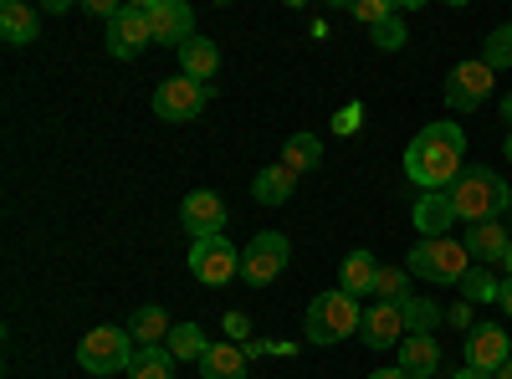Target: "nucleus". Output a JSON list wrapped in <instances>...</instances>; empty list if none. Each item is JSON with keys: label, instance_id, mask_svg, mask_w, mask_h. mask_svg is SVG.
<instances>
[{"label": "nucleus", "instance_id": "obj_13", "mask_svg": "<svg viewBox=\"0 0 512 379\" xmlns=\"http://www.w3.org/2000/svg\"><path fill=\"white\" fill-rule=\"evenodd\" d=\"M180 221L190 231V241H205V236H226V200L216 190H190L185 205H180Z\"/></svg>", "mask_w": 512, "mask_h": 379}, {"label": "nucleus", "instance_id": "obj_6", "mask_svg": "<svg viewBox=\"0 0 512 379\" xmlns=\"http://www.w3.org/2000/svg\"><path fill=\"white\" fill-rule=\"evenodd\" d=\"M292 262V241L282 231H262L241 246V282L246 287H272Z\"/></svg>", "mask_w": 512, "mask_h": 379}, {"label": "nucleus", "instance_id": "obj_36", "mask_svg": "<svg viewBox=\"0 0 512 379\" xmlns=\"http://www.w3.org/2000/svg\"><path fill=\"white\" fill-rule=\"evenodd\" d=\"M497 303H502V313H507V318H512V277H507V282H502V298H497Z\"/></svg>", "mask_w": 512, "mask_h": 379}, {"label": "nucleus", "instance_id": "obj_30", "mask_svg": "<svg viewBox=\"0 0 512 379\" xmlns=\"http://www.w3.org/2000/svg\"><path fill=\"white\" fill-rule=\"evenodd\" d=\"M482 62H487L492 72H507V67H512V21L497 26V31L482 41Z\"/></svg>", "mask_w": 512, "mask_h": 379}, {"label": "nucleus", "instance_id": "obj_18", "mask_svg": "<svg viewBox=\"0 0 512 379\" xmlns=\"http://www.w3.org/2000/svg\"><path fill=\"white\" fill-rule=\"evenodd\" d=\"M374 277H379V262H374V251H349L344 267H338V287L349 292V298H374Z\"/></svg>", "mask_w": 512, "mask_h": 379}, {"label": "nucleus", "instance_id": "obj_17", "mask_svg": "<svg viewBox=\"0 0 512 379\" xmlns=\"http://www.w3.org/2000/svg\"><path fill=\"white\" fill-rule=\"evenodd\" d=\"M400 369H405L410 379L441 374V344L431 339V333H405V344H400Z\"/></svg>", "mask_w": 512, "mask_h": 379}, {"label": "nucleus", "instance_id": "obj_25", "mask_svg": "<svg viewBox=\"0 0 512 379\" xmlns=\"http://www.w3.org/2000/svg\"><path fill=\"white\" fill-rule=\"evenodd\" d=\"M169 354L175 359H190V364H200L205 354H210V339H205V328L190 318V323H175V333H169Z\"/></svg>", "mask_w": 512, "mask_h": 379}, {"label": "nucleus", "instance_id": "obj_34", "mask_svg": "<svg viewBox=\"0 0 512 379\" xmlns=\"http://www.w3.org/2000/svg\"><path fill=\"white\" fill-rule=\"evenodd\" d=\"M221 328H226V339H231V344H251V318H246V313H226Z\"/></svg>", "mask_w": 512, "mask_h": 379}, {"label": "nucleus", "instance_id": "obj_41", "mask_svg": "<svg viewBox=\"0 0 512 379\" xmlns=\"http://www.w3.org/2000/svg\"><path fill=\"white\" fill-rule=\"evenodd\" d=\"M502 154H507V164H512V129H507V144H502Z\"/></svg>", "mask_w": 512, "mask_h": 379}, {"label": "nucleus", "instance_id": "obj_16", "mask_svg": "<svg viewBox=\"0 0 512 379\" xmlns=\"http://www.w3.org/2000/svg\"><path fill=\"white\" fill-rule=\"evenodd\" d=\"M466 257H472V267H492V262H507V246H512V231L502 221H482L461 236Z\"/></svg>", "mask_w": 512, "mask_h": 379}, {"label": "nucleus", "instance_id": "obj_19", "mask_svg": "<svg viewBox=\"0 0 512 379\" xmlns=\"http://www.w3.org/2000/svg\"><path fill=\"white\" fill-rule=\"evenodd\" d=\"M292 190H297V170L292 164H267L262 175L251 180V195H256V205H287L292 200Z\"/></svg>", "mask_w": 512, "mask_h": 379}, {"label": "nucleus", "instance_id": "obj_35", "mask_svg": "<svg viewBox=\"0 0 512 379\" xmlns=\"http://www.w3.org/2000/svg\"><path fill=\"white\" fill-rule=\"evenodd\" d=\"M451 323H456V328H472V303H456V308H451Z\"/></svg>", "mask_w": 512, "mask_h": 379}, {"label": "nucleus", "instance_id": "obj_39", "mask_svg": "<svg viewBox=\"0 0 512 379\" xmlns=\"http://www.w3.org/2000/svg\"><path fill=\"white\" fill-rule=\"evenodd\" d=\"M502 118H507V123H512V93H507V98H502Z\"/></svg>", "mask_w": 512, "mask_h": 379}, {"label": "nucleus", "instance_id": "obj_9", "mask_svg": "<svg viewBox=\"0 0 512 379\" xmlns=\"http://www.w3.org/2000/svg\"><path fill=\"white\" fill-rule=\"evenodd\" d=\"M205 103H210V82H195V77H164L154 88V118L164 123H190Z\"/></svg>", "mask_w": 512, "mask_h": 379}, {"label": "nucleus", "instance_id": "obj_10", "mask_svg": "<svg viewBox=\"0 0 512 379\" xmlns=\"http://www.w3.org/2000/svg\"><path fill=\"white\" fill-rule=\"evenodd\" d=\"M149 16V31H154V47H185V41H195V11L185 6V0H149L144 6Z\"/></svg>", "mask_w": 512, "mask_h": 379}, {"label": "nucleus", "instance_id": "obj_33", "mask_svg": "<svg viewBox=\"0 0 512 379\" xmlns=\"http://www.w3.org/2000/svg\"><path fill=\"white\" fill-rule=\"evenodd\" d=\"M359 129H364V103H349V108L333 113V134L349 139V134H359Z\"/></svg>", "mask_w": 512, "mask_h": 379}, {"label": "nucleus", "instance_id": "obj_2", "mask_svg": "<svg viewBox=\"0 0 512 379\" xmlns=\"http://www.w3.org/2000/svg\"><path fill=\"white\" fill-rule=\"evenodd\" d=\"M451 205H456V221L466 226H482V221H502L512 210V190L497 170H482V164H466L461 180L446 190Z\"/></svg>", "mask_w": 512, "mask_h": 379}, {"label": "nucleus", "instance_id": "obj_37", "mask_svg": "<svg viewBox=\"0 0 512 379\" xmlns=\"http://www.w3.org/2000/svg\"><path fill=\"white\" fill-rule=\"evenodd\" d=\"M369 379H410V374H405V369H374Z\"/></svg>", "mask_w": 512, "mask_h": 379}, {"label": "nucleus", "instance_id": "obj_8", "mask_svg": "<svg viewBox=\"0 0 512 379\" xmlns=\"http://www.w3.org/2000/svg\"><path fill=\"white\" fill-rule=\"evenodd\" d=\"M190 272H195V282H205V287L236 282V277H241V251H236V241H231V236H205V241H195V246H190Z\"/></svg>", "mask_w": 512, "mask_h": 379}, {"label": "nucleus", "instance_id": "obj_22", "mask_svg": "<svg viewBox=\"0 0 512 379\" xmlns=\"http://www.w3.org/2000/svg\"><path fill=\"white\" fill-rule=\"evenodd\" d=\"M216 72H221V47H216V41H205V36L185 41V47H180V77L210 82Z\"/></svg>", "mask_w": 512, "mask_h": 379}, {"label": "nucleus", "instance_id": "obj_20", "mask_svg": "<svg viewBox=\"0 0 512 379\" xmlns=\"http://www.w3.org/2000/svg\"><path fill=\"white\" fill-rule=\"evenodd\" d=\"M169 333H175V323H169V313L159 303H144L134 318H128V339H134L139 349H154V344H169Z\"/></svg>", "mask_w": 512, "mask_h": 379}, {"label": "nucleus", "instance_id": "obj_12", "mask_svg": "<svg viewBox=\"0 0 512 379\" xmlns=\"http://www.w3.org/2000/svg\"><path fill=\"white\" fill-rule=\"evenodd\" d=\"M149 41H154V31H149L144 6H123V11L108 21V57H118V62H134Z\"/></svg>", "mask_w": 512, "mask_h": 379}, {"label": "nucleus", "instance_id": "obj_4", "mask_svg": "<svg viewBox=\"0 0 512 379\" xmlns=\"http://www.w3.org/2000/svg\"><path fill=\"white\" fill-rule=\"evenodd\" d=\"M134 354H139V344L128 339V323H98L82 333L77 369L82 374H128L134 369Z\"/></svg>", "mask_w": 512, "mask_h": 379}, {"label": "nucleus", "instance_id": "obj_21", "mask_svg": "<svg viewBox=\"0 0 512 379\" xmlns=\"http://www.w3.org/2000/svg\"><path fill=\"white\" fill-rule=\"evenodd\" d=\"M0 36H6L11 47H31V41L41 36V16L26 6V0H6V6H0Z\"/></svg>", "mask_w": 512, "mask_h": 379}, {"label": "nucleus", "instance_id": "obj_7", "mask_svg": "<svg viewBox=\"0 0 512 379\" xmlns=\"http://www.w3.org/2000/svg\"><path fill=\"white\" fill-rule=\"evenodd\" d=\"M492 82H497V72H492L482 57L456 62V67L446 72V108H451V113H477V108L492 98Z\"/></svg>", "mask_w": 512, "mask_h": 379}, {"label": "nucleus", "instance_id": "obj_38", "mask_svg": "<svg viewBox=\"0 0 512 379\" xmlns=\"http://www.w3.org/2000/svg\"><path fill=\"white\" fill-rule=\"evenodd\" d=\"M451 379H492V374H482V369H456Z\"/></svg>", "mask_w": 512, "mask_h": 379}, {"label": "nucleus", "instance_id": "obj_5", "mask_svg": "<svg viewBox=\"0 0 512 379\" xmlns=\"http://www.w3.org/2000/svg\"><path fill=\"white\" fill-rule=\"evenodd\" d=\"M405 272H410V277H420V282H431V287H456L466 272H472V257H466V246H461V241L436 236V241L410 246Z\"/></svg>", "mask_w": 512, "mask_h": 379}, {"label": "nucleus", "instance_id": "obj_11", "mask_svg": "<svg viewBox=\"0 0 512 379\" xmlns=\"http://www.w3.org/2000/svg\"><path fill=\"white\" fill-rule=\"evenodd\" d=\"M466 369H482V374H497L507 359H512V344H507V328L502 323H472L466 328Z\"/></svg>", "mask_w": 512, "mask_h": 379}, {"label": "nucleus", "instance_id": "obj_14", "mask_svg": "<svg viewBox=\"0 0 512 379\" xmlns=\"http://www.w3.org/2000/svg\"><path fill=\"white\" fill-rule=\"evenodd\" d=\"M400 333H410V328H405V308H400V303H374V308H364V323H359V344H364V349L384 354V349L405 344Z\"/></svg>", "mask_w": 512, "mask_h": 379}, {"label": "nucleus", "instance_id": "obj_26", "mask_svg": "<svg viewBox=\"0 0 512 379\" xmlns=\"http://www.w3.org/2000/svg\"><path fill=\"white\" fill-rule=\"evenodd\" d=\"M282 164H292L297 175L318 170V164H323V144H318V134H292V139L282 144Z\"/></svg>", "mask_w": 512, "mask_h": 379}, {"label": "nucleus", "instance_id": "obj_23", "mask_svg": "<svg viewBox=\"0 0 512 379\" xmlns=\"http://www.w3.org/2000/svg\"><path fill=\"white\" fill-rule=\"evenodd\" d=\"M246 349L241 344H210V354L200 359V379H246Z\"/></svg>", "mask_w": 512, "mask_h": 379}, {"label": "nucleus", "instance_id": "obj_42", "mask_svg": "<svg viewBox=\"0 0 512 379\" xmlns=\"http://www.w3.org/2000/svg\"><path fill=\"white\" fill-rule=\"evenodd\" d=\"M502 267H507V277H512V246H507V262H502Z\"/></svg>", "mask_w": 512, "mask_h": 379}, {"label": "nucleus", "instance_id": "obj_1", "mask_svg": "<svg viewBox=\"0 0 512 379\" xmlns=\"http://www.w3.org/2000/svg\"><path fill=\"white\" fill-rule=\"evenodd\" d=\"M466 170V134L461 123H425L405 144V180L420 190H451Z\"/></svg>", "mask_w": 512, "mask_h": 379}, {"label": "nucleus", "instance_id": "obj_31", "mask_svg": "<svg viewBox=\"0 0 512 379\" xmlns=\"http://www.w3.org/2000/svg\"><path fill=\"white\" fill-rule=\"evenodd\" d=\"M369 36H374V47H379V52H400L405 41H410V36H405V21H400V16H390V21H379V26H374Z\"/></svg>", "mask_w": 512, "mask_h": 379}, {"label": "nucleus", "instance_id": "obj_15", "mask_svg": "<svg viewBox=\"0 0 512 379\" xmlns=\"http://www.w3.org/2000/svg\"><path fill=\"white\" fill-rule=\"evenodd\" d=\"M410 221H415L420 241L451 236V226H456V205H451L446 190H420V200H415V210H410Z\"/></svg>", "mask_w": 512, "mask_h": 379}, {"label": "nucleus", "instance_id": "obj_29", "mask_svg": "<svg viewBox=\"0 0 512 379\" xmlns=\"http://www.w3.org/2000/svg\"><path fill=\"white\" fill-rule=\"evenodd\" d=\"M400 308H405V328H410V333H431V328L441 323V303L415 298V292H410V298H405Z\"/></svg>", "mask_w": 512, "mask_h": 379}, {"label": "nucleus", "instance_id": "obj_3", "mask_svg": "<svg viewBox=\"0 0 512 379\" xmlns=\"http://www.w3.org/2000/svg\"><path fill=\"white\" fill-rule=\"evenodd\" d=\"M359 323H364L359 298H349L344 287H328V292H318V298L308 303V313H303L308 344H318V349H328V344H344L349 333H359Z\"/></svg>", "mask_w": 512, "mask_h": 379}, {"label": "nucleus", "instance_id": "obj_24", "mask_svg": "<svg viewBox=\"0 0 512 379\" xmlns=\"http://www.w3.org/2000/svg\"><path fill=\"white\" fill-rule=\"evenodd\" d=\"M175 354H169V344H154V349H139L134 354V369H128V379H175Z\"/></svg>", "mask_w": 512, "mask_h": 379}, {"label": "nucleus", "instance_id": "obj_40", "mask_svg": "<svg viewBox=\"0 0 512 379\" xmlns=\"http://www.w3.org/2000/svg\"><path fill=\"white\" fill-rule=\"evenodd\" d=\"M492 379H512V359H507V364H502V369H497Z\"/></svg>", "mask_w": 512, "mask_h": 379}, {"label": "nucleus", "instance_id": "obj_32", "mask_svg": "<svg viewBox=\"0 0 512 379\" xmlns=\"http://www.w3.org/2000/svg\"><path fill=\"white\" fill-rule=\"evenodd\" d=\"M349 16H354V21H364V26L374 31L379 21H390V16H400V11L390 6V0H354V6H349Z\"/></svg>", "mask_w": 512, "mask_h": 379}, {"label": "nucleus", "instance_id": "obj_28", "mask_svg": "<svg viewBox=\"0 0 512 379\" xmlns=\"http://www.w3.org/2000/svg\"><path fill=\"white\" fill-rule=\"evenodd\" d=\"M374 298H379V303H405V298H410V272H405V267H379Z\"/></svg>", "mask_w": 512, "mask_h": 379}, {"label": "nucleus", "instance_id": "obj_27", "mask_svg": "<svg viewBox=\"0 0 512 379\" xmlns=\"http://www.w3.org/2000/svg\"><path fill=\"white\" fill-rule=\"evenodd\" d=\"M456 287H461V303H497V298H502V282H497L487 267H472Z\"/></svg>", "mask_w": 512, "mask_h": 379}]
</instances>
